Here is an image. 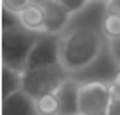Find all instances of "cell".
<instances>
[{
    "label": "cell",
    "mask_w": 120,
    "mask_h": 115,
    "mask_svg": "<svg viewBox=\"0 0 120 115\" xmlns=\"http://www.w3.org/2000/svg\"><path fill=\"white\" fill-rule=\"evenodd\" d=\"M104 40L91 27H77L61 36V65L66 72H75L90 67L99 58Z\"/></svg>",
    "instance_id": "1"
},
{
    "label": "cell",
    "mask_w": 120,
    "mask_h": 115,
    "mask_svg": "<svg viewBox=\"0 0 120 115\" xmlns=\"http://www.w3.org/2000/svg\"><path fill=\"white\" fill-rule=\"evenodd\" d=\"M41 32L30 31L23 25L2 29V65L25 70L32 47Z\"/></svg>",
    "instance_id": "2"
},
{
    "label": "cell",
    "mask_w": 120,
    "mask_h": 115,
    "mask_svg": "<svg viewBox=\"0 0 120 115\" xmlns=\"http://www.w3.org/2000/svg\"><path fill=\"white\" fill-rule=\"evenodd\" d=\"M65 72L66 70L61 63L50 67H38V68H25L22 90L29 94L32 99H38L47 94H56L61 83L66 79Z\"/></svg>",
    "instance_id": "3"
},
{
    "label": "cell",
    "mask_w": 120,
    "mask_h": 115,
    "mask_svg": "<svg viewBox=\"0 0 120 115\" xmlns=\"http://www.w3.org/2000/svg\"><path fill=\"white\" fill-rule=\"evenodd\" d=\"M111 103L109 85L102 81L81 83L79 92V110L81 115H108Z\"/></svg>",
    "instance_id": "4"
},
{
    "label": "cell",
    "mask_w": 120,
    "mask_h": 115,
    "mask_svg": "<svg viewBox=\"0 0 120 115\" xmlns=\"http://www.w3.org/2000/svg\"><path fill=\"white\" fill-rule=\"evenodd\" d=\"M61 63V36L52 32H41L32 47L25 68H38Z\"/></svg>",
    "instance_id": "5"
},
{
    "label": "cell",
    "mask_w": 120,
    "mask_h": 115,
    "mask_svg": "<svg viewBox=\"0 0 120 115\" xmlns=\"http://www.w3.org/2000/svg\"><path fill=\"white\" fill-rule=\"evenodd\" d=\"M81 83L75 79H65L57 88L56 95L59 99V115H81L79 110Z\"/></svg>",
    "instance_id": "6"
},
{
    "label": "cell",
    "mask_w": 120,
    "mask_h": 115,
    "mask_svg": "<svg viewBox=\"0 0 120 115\" xmlns=\"http://www.w3.org/2000/svg\"><path fill=\"white\" fill-rule=\"evenodd\" d=\"M45 9V32L59 34L70 20V11L57 0H43L40 2Z\"/></svg>",
    "instance_id": "7"
},
{
    "label": "cell",
    "mask_w": 120,
    "mask_h": 115,
    "mask_svg": "<svg viewBox=\"0 0 120 115\" xmlns=\"http://www.w3.org/2000/svg\"><path fill=\"white\" fill-rule=\"evenodd\" d=\"M2 115H40L36 108V99H32L23 90L2 99Z\"/></svg>",
    "instance_id": "8"
},
{
    "label": "cell",
    "mask_w": 120,
    "mask_h": 115,
    "mask_svg": "<svg viewBox=\"0 0 120 115\" xmlns=\"http://www.w3.org/2000/svg\"><path fill=\"white\" fill-rule=\"evenodd\" d=\"M18 15L23 27L30 31H38V32H45V9L40 2H32Z\"/></svg>",
    "instance_id": "9"
},
{
    "label": "cell",
    "mask_w": 120,
    "mask_h": 115,
    "mask_svg": "<svg viewBox=\"0 0 120 115\" xmlns=\"http://www.w3.org/2000/svg\"><path fill=\"white\" fill-rule=\"evenodd\" d=\"M22 83H23V70L2 65V99L20 92Z\"/></svg>",
    "instance_id": "10"
},
{
    "label": "cell",
    "mask_w": 120,
    "mask_h": 115,
    "mask_svg": "<svg viewBox=\"0 0 120 115\" xmlns=\"http://www.w3.org/2000/svg\"><path fill=\"white\" fill-rule=\"evenodd\" d=\"M36 108L40 115H59V99L56 94H47L36 99Z\"/></svg>",
    "instance_id": "11"
},
{
    "label": "cell",
    "mask_w": 120,
    "mask_h": 115,
    "mask_svg": "<svg viewBox=\"0 0 120 115\" xmlns=\"http://www.w3.org/2000/svg\"><path fill=\"white\" fill-rule=\"evenodd\" d=\"M102 32L109 40L120 38V15L118 13H106V18L102 22Z\"/></svg>",
    "instance_id": "12"
},
{
    "label": "cell",
    "mask_w": 120,
    "mask_h": 115,
    "mask_svg": "<svg viewBox=\"0 0 120 115\" xmlns=\"http://www.w3.org/2000/svg\"><path fill=\"white\" fill-rule=\"evenodd\" d=\"M18 25H22L20 15L7 7H2V29H11V27H18Z\"/></svg>",
    "instance_id": "13"
},
{
    "label": "cell",
    "mask_w": 120,
    "mask_h": 115,
    "mask_svg": "<svg viewBox=\"0 0 120 115\" xmlns=\"http://www.w3.org/2000/svg\"><path fill=\"white\" fill-rule=\"evenodd\" d=\"M32 2H36V0H2V7H7V9L15 11V13H22Z\"/></svg>",
    "instance_id": "14"
},
{
    "label": "cell",
    "mask_w": 120,
    "mask_h": 115,
    "mask_svg": "<svg viewBox=\"0 0 120 115\" xmlns=\"http://www.w3.org/2000/svg\"><path fill=\"white\" fill-rule=\"evenodd\" d=\"M57 2H61L70 13H77L88 4V0H57Z\"/></svg>",
    "instance_id": "15"
},
{
    "label": "cell",
    "mask_w": 120,
    "mask_h": 115,
    "mask_svg": "<svg viewBox=\"0 0 120 115\" xmlns=\"http://www.w3.org/2000/svg\"><path fill=\"white\" fill-rule=\"evenodd\" d=\"M111 54H113L115 61L120 65V38H116V40H111Z\"/></svg>",
    "instance_id": "16"
},
{
    "label": "cell",
    "mask_w": 120,
    "mask_h": 115,
    "mask_svg": "<svg viewBox=\"0 0 120 115\" xmlns=\"http://www.w3.org/2000/svg\"><path fill=\"white\" fill-rule=\"evenodd\" d=\"M106 13H118L120 15V0H106Z\"/></svg>",
    "instance_id": "17"
},
{
    "label": "cell",
    "mask_w": 120,
    "mask_h": 115,
    "mask_svg": "<svg viewBox=\"0 0 120 115\" xmlns=\"http://www.w3.org/2000/svg\"><path fill=\"white\" fill-rule=\"evenodd\" d=\"M108 115H120V99H111Z\"/></svg>",
    "instance_id": "18"
},
{
    "label": "cell",
    "mask_w": 120,
    "mask_h": 115,
    "mask_svg": "<svg viewBox=\"0 0 120 115\" xmlns=\"http://www.w3.org/2000/svg\"><path fill=\"white\" fill-rule=\"evenodd\" d=\"M115 81H118V83H120V70H118V74H116V77H115Z\"/></svg>",
    "instance_id": "19"
}]
</instances>
